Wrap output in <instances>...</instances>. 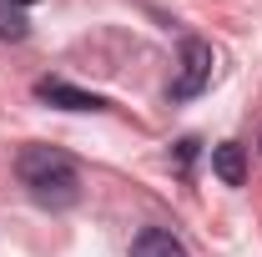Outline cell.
Wrapping results in <instances>:
<instances>
[{
	"label": "cell",
	"mask_w": 262,
	"mask_h": 257,
	"mask_svg": "<svg viewBox=\"0 0 262 257\" xmlns=\"http://www.w3.org/2000/svg\"><path fill=\"white\" fill-rule=\"evenodd\" d=\"M10 5H35V0H10Z\"/></svg>",
	"instance_id": "obj_8"
},
{
	"label": "cell",
	"mask_w": 262,
	"mask_h": 257,
	"mask_svg": "<svg viewBox=\"0 0 262 257\" xmlns=\"http://www.w3.org/2000/svg\"><path fill=\"white\" fill-rule=\"evenodd\" d=\"M15 177H20V187L40 202V207H71L76 197H81V172H76V161L56 152V146H26L20 157H15Z\"/></svg>",
	"instance_id": "obj_1"
},
{
	"label": "cell",
	"mask_w": 262,
	"mask_h": 257,
	"mask_svg": "<svg viewBox=\"0 0 262 257\" xmlns=\"http://www.w3.org/2000/svg\"><path fill=\"white\" fill-rule=\"evenodd\" d=\"M131 257H187L182 237H171L166 227H146L136 242H131Z\"/></svg>",
	"instance_id": "obj_4"
},
{
	"label": "cell",
	"mask_w": 262,
	"mask_h": 257,
	"mask_svg": "<svg viewBox=\"0 0 262 257\" xmlns=\"http://www.w3.org/2000/svg\"><path fill=\"white\" fill-rule=\"evenodd\" d=\"M182 71H177V81H171V96L177 101H192L207 91V81H212V46L207 40H196V35H187L182 40Z\"/></svg>",
	"instance_id": "obj_2"
},
{
	"label": "cell",
	"mask_w": 262,
	"mask_h": 257,
	"mask_svg": "<svg viewBox=\"0 0 262 257\" xmlns=\"http://www.w3.org/2000/svg\"><path fill=\"white\" fill-rule=\"evenodd\" d=\"M212 172H217L227 187H242V182H247V157H242V146H237V141L212 146Z\"/></svg>",
	"instance_id": "obj_5"
},
{
	"label": "cell",
	"mask_w": 262,
	"mask_h": 257,
	"mask_svg": "<svg viewBox=\"0 0 262 257\" xmlns=\"http://www.w3.org/2000/svg\"><path fill=\"white\" fill-rule=\"evenodd\" d=\"M35 96L51 101V106H66V111H101V106H106L101 96H91V91H76L71 81H56V76L35 81Z\"/></svg>",
	"instance_id": "obj_3"
},
{
	"label": "cell",
	"mask_w": 262,
	"mask_h": 257,
	"mask_svg": "<svg viewBox=\"0 0 262 257\" xmlns=\"http://www.w3.org/2000/svg\"><path fill=\"white\" fill-rule=\"evenodd\" d=\"M192 157H196V141L187 136V141L177 146V166H182V172H192Z\"/></svg>",
	"instance_id": "obj_7"
},
{
	"label": "cell",
	"mask_w": 262,
	"mask_h": 257,
	"mask_svg": "<svg viewBox=\"0 0 262 257\" xmlns=\"http://www.w3.org/2000/svg\"><path fill=\"white\" fill-rule=\"evenodd\" d=\"M26 35H31L26 10H20V5H10V0H0V40H26Z\"/></svg>",
	"instance_id": "obj_6"
}]
</instances>
